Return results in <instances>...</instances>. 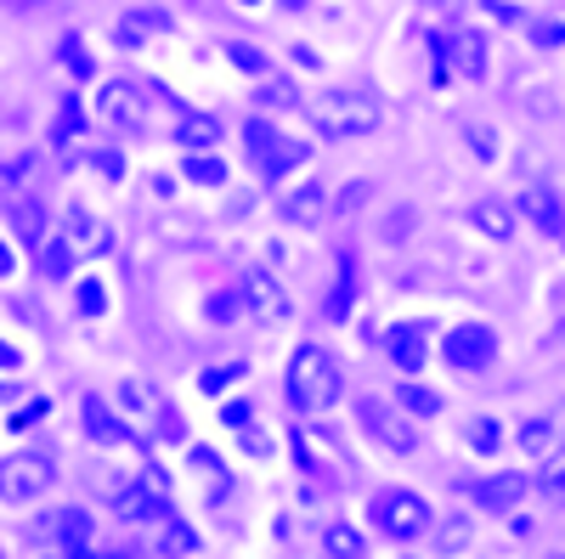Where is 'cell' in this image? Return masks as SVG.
I'll list each match as a JSON object with an SVG mask.
<instances>
[{"instance_id":"6da1fadb","label":"cell","mask_w":565,"mask_h":559,"mask_svg":"<svg viewBox=\"0 0 565 559\" xmlns=\"http://www.w3.org/2000/svg\"><path fill=\"white\" fill-rule=\"evenodd\" d=\"M282 390H289V407H295V412H328V407L340 401V390H345V373H340V362L328 356L317 340H306V345H295V356H289Z\"/></svg>"},{"instance_id":"7a4b0ae2","label":"cell","mask_w":565,"mask_h":559,"mask_svg":"<svg viewBox=\"0 0 565 559\" xmlns=\"http://www.w3.org/2000/svg\"><path fill=\"white\" fill-rule=\"evenodd\" d=\"M306 119L317 136H334V142H356V136L380 130V103L362 97V90H322L317 103H306Z\"/></svg>"},{"instance_id":"3957f363","label":"cell","mask_w":565,"mask_h":559,"mask_svg":"<svg viewBox=\"0 0 565 559\" xmlns=\"http://www.w3.org/2000/svg\"><path fill=\"white\" fill-rule=\"evenodd\" d=\"M367 520L391 542H418V537H430V526H436L430 497H418L413 486H391L380 497H367Z\"/></svg>"},{"instance_id":"277c9868","label":"cell","mask_w":565,"mask_h":559,"mask_svg":"<svg viewBox=\"0 0 565 559\" xmlns=\"http://www.w3.org/2000/svg\"><path fill=\"white\" fill-rule=\"evenodd\" d=\"M356 424H362V436L380 447V452H391V458H418L424 452V436H418V418H407L402 407H391V401H380V396H356Z\"/></svg>"},{"instance_id":"5b68a950","label":"cell","mask_w":565,"mask_h":559,"mask_svg":"<svg viewBox=\"0 0 565 559\" xmlns=\"http://www.w3.org/2000/svg\"><path fill=\"white\" fill-rule=\"evenodd\" d=\"M57 486V463L45 452H12L0 458V503H34Z\"/></svg>"},{"instance_id":"8992f818","label":"cell","mask_w":565,"mask_h":559,"mask_svg":"<svg viewBox=\"0 0 565 559\" xmlns=\"http://www.w3.org/2000/svg\"><path fill=\"white\" fill-rule=\"evenodd\" d=\"M97 119L114 125V130H125V136H141V130L153 125L148 90L130 85V79H103V90H97Z\"/></svg>"},{"instance_id":"52a82bcc","label":"cell","mask_w":565,"mask_h":559,"mask_svg":"<svg viewBox=\"0 0 565 559\" xmlns=\"http://www.w3.org/2000/svg\"><path fill=\"white\" fill-rule=\"evenodd\" d=\"M441 362L458 373H487L498 362V334L487 322H458V329L441 334Z\"/></svg>"},{"instance_id":"ba28073f","label":"cell","mask_w":565,"mask_h":559,"mask_svg":"<svg viewBox=\"0 0 565 559\" xmlns=\"http://www.w3.org/2000/svg\"><path fill=\"white\" fill-rule=\"evenodd\" d=\"M108 508L119 520H170V492H164V475L159 470H141L130 486H119L108 497Z\"/></svg>"},{"instance_id":"9c48e42d","label":"cell","mask_w":565,"mask_h":559,"mask_svg":"<svg viewBox=\"0 0 565 559\" xmlns=\"http://www.w3.org/2000/svg\"><path fill=\"white\" fill-rule=\"evenodd\" d=\"M238 294H244V311L260 316V322H289V316H295L289 289H282L266 266H249V271L238 277Z\"/></svg>"},{"instance_id":"30bf717a","label":"cell","mask_w":565,"mask_h":559,"mask_svg":"<svg viewBox=\"0 0 565 559\" xmlns=\"http://www.w3.org/2000/svg\"><path fill=\"white\" fill-rule=\"evenodd\" d=\"M526 492H532V475H526V470L481 475V481L463 486V497H476V508H487V515H514V508L526 503Z\"/></svg>"},{"instance_id":"8fae6325","label":"cell","mask_w":565,"mask_h":559,"mask_svg":"<svg viewBox=\"0 0 565 559\" xmlns=\"http://www.w3.org/2000/svg\"><path fill=\"white\" fill-rule=\"evenodd\" d=\"M436 57H447L463 79H481L487 74V34L481 29H447L436 40Z\"/></svg>"},{"instance_id":"7c38bea8","label":"cell","mask_w":565,"mask_h":559,"mask_svg":"<svg viewBox=\"0 0 565 559\" xmlns=\"http://www.w3.org/2000/svg\"><path fill=\"white\" fill-rule=\"evenodd\" d=\"M430 340H436V329H430V322H396V329L385 334V356L402 367V373H418L424 362H430Z\"/></svg>"},{"instance_id":"4fadbf2b","label":"cell","mask_w":565,"mask_h":559,"mask_svg":"<svg viewBox=\"0 0 565 559\" xmlns=\"http://www.w3.org/2000/svg\"><path fill=\"white\" fill-rule=\"evenodd\" d=\"M277 215L289 221V226H317V221L328 215V181H317V175L295 181L289 193L277 198Z\"/></svg>"},{"instance_id":"5bb4252c","label":"cell","mask_w":565,"mask_h":559,"mask_svg":"<svg viewBox=\"0 0 565 559\" xmlns=\"http://www.w3.org/2000/svg\"><path fill=\"white\" fill-rule=\"evenodd\" d=\"M514 215H526L543 238H565V204H559V193L554 186H543V181H532L526 193H521V209Z\"/></svg>"},{"instance_id":"9a60e30c","label":"cell","mask_w":565,"mask_h":559,"mask_svg":"<svg viewBox=\"0 0 565 559\" xmlns=\"http://www.w3.org/2000/svg\"><path fill=\"white\" fill-rule=\"evenodd\" d=\"M57 232H63V238H68V244H74L79 255H103V249L114 244V238H108V226H103L97 215H90L85 204H68V209H63V226H57Z\"/></svg>"},{"instance_id":"2e32d148","label":"cell","mask_w":565,"mask_h":559,"mask_svg":"<svg viewBox=\"0 0 565 559\" xmlns=\"http://www.w3.org/2000/svg\"><path fill=\"white\" fill-rule=\"evenodd\" d=\"M79 424H85V436H90V441H103V447H130V441H136V436L119 424V412H114L103 396H85V401H79Z\"/></svg>"},{"instance_id":"e0dca14e","label":"cell","mask_w":565,"mask_h":559,"mask_svg":"<svg viewBox=\"0 0 565 559\" xmlns=\"http://www.w3.org/2000/svg\"><path fill=\"white\" fill-rule=\"evenodd\" d=\"M7 221H12V238L18 244H29V249L45 244V204L40 198H29V193L7 198Z\"/></svg>"},{"instance_id":"ac0fdd59","label":"cell","mask_w":565,"mask_h":559,"mask_svg":"<svg viewBox=\"0 0 565 559\" xmlns=\"http://www.w3.org/2000/svg\"><path fill=\"white\" fill-rule=\"evenodd\" d=\"M514 221H521V215H514L509 204H498V198H476V204H469V226H476L481 238H492V244L514 238Z\"/></svg>"},{"instance_id":"d6986e66","label":"cell","mask_w":565,"mask_h":559,"mask_svg":"<svg viewBox=\"0 0 565 559\" xmlns=\"http://www.w3.org/2000/svg\"><path fill=\"white\" fill-rule=\"evenodd\" d=\"M396 407L407 412V418H418V424H430V418H441V390H430V385H418V379H402L396 385Z\"/></svg>"},{"instance_id":"ffe728a7","label":"cell","mask_w":565,"mask_h":559,"mask_svg":"<svg viewBox=\"0 0 565 559\" xmlns=\"http://www.w3.org/2000/svg\"><path fill=\"white\" fill-rule=\"evenodd\" d=\"M514 441H521L526 458H548V452L559 447V424H554V418H543V412H532V418H521Z\"/></svg>"},{"instance_id":"44dd1931","label":"cell","mask_w":565,"mask_h":559,"mask_svg":"<svg viewBox=\"0 0 565 559\" xmlns=\"http://www.w3.org/2000/svg\"><path fill=\"white\" fill-rule=\"evenodd\" d=\"M469 542H476V526H469V515H447V520L430 526V548H436L441 559H458Z\"/></svg>"},{"instance_id":"7402d4cb","label":"cell","mask_w":565,"mask_h":559,"mask_svg":"<svg viewBox=\"0 0 565 559\" xmlns=\"http://www.w3.org/2000/svg\"><path fill=\"white\" fill-rule=\"evenodd\" d=\"M463 447L476 452V458H492L503 447V424L492 412H476V418H463Z\"/></svg>"},{"instance_id":"603a6c76","label":"cell","mask_w":565,"mask_h":559,"mask_svg":"<svg viewBox=\"0 0 565 559\" xmlns=\"http://www.w3.org/2000/svg\"><path fill=\"white\" fill-rule=\"evenodd\" d=\"M175 142H181L186 153H210V148L221 142V125L204 119V114H186V119L175 125Z\"/></svg>"},{"instance_id":"cb8c5ba5","label":"cell","mask_w":565,"mask_h":559,"mask_svg":"<svg viewBox=\"0 0 565 559\" xmlns=\"http://www.w3.org/2000/svg\"><path fill=\"white\" fill-rule=\"evenodd\" d=\"M52 537H57V548H85L90 542V515H85V508H57V515H52Z\"/></svg>"},{"instance_id":"d4e9b609","label":"cell","mask_w":565,"mask_h":559,"mask_svg":"<svg viewBox=\"0 0 565 559\" xmlns=\"http://www.w3.org/2000/svg\"><path fill=\"white\" fill-rule=\"evenodd\" d=\"M322 553H328V559H367V542H362V531H356V526L334 520V526L322 531Z\"/></svg>"},{"instance_id":"484cf974","label":"cell","mask_w":565,"mask_h":559,"mask_svg":"<svg viewBox=\"0 0 565 559\" xmlns=\"http://www.w3.org/2000/svg\"><path fill=\"white\" fill-rule=\"evenodd\" d=\"M306 153H311L306 142H282V136H277V148L260 159V175H266V181H282L289 170H300V164H306Z\"/></svg>"},{"instance_id":"4316f807","label":"cell","mask_w":565,"mask_h":559,"mask_svg":"<svg viewBox=\"0 0 565 559\" xmlns=\"http://www.w3.org/2000/svg\"><path fill=\"white\" fill-rule=\"evenodd\" d=\"M74 260H79V249H74L68 238H63V232H57V238H45V244H40V271L52 277V283H57V277H68V271H74Z\"/></svg>"},{"instance_id":"83f0119b","label":"cell","mask_w":565,"mask_h":559,"mask_svg":"<svg viewBox=\"0 0 565 559\" xmlns=\"http://www.w3.org/2000/svg\"><path fill=\"white\" fill-rule=\"evenodd\" d=\"M159 553H164V559H186V553H199V531L186 526V520H164Z\"/></svg>"},{"instance_id":"f1b7e54d","label":"cell","mask_w":565,"mask_h":559,"mask_svg":"<svg viewBox=\"0 0 565 559\" xmlns=\"http://www.w3.org/2000/svg\"><path fill=\"white\" fill-rule=\"evenodd\" d=\"M57 57H63V68H68L74 79H90V74H97V63H90V52H85V40H79V34H63Z\"/></svg>"},{"instance_id":"f546056e","label":"cell","mask_w":565,"mask_h":559,"mask_svg":"<svg viewBox=\"0 0 565 559\" xmlns=\"http://www.w3.org/2000/svg\"><path fill=\"white\" fill-rule=\"evenodd\" d=\"M226 63H232V68H244V74H260V79L271 74V57L255 52L249 40H232V45H226Z\"/></svg>"},{"instance_id":"4dcf8cb0","label":"cell","mask_w":565,"mask_h":559,"mask_svg":"<svg viewBox=\"0 0 565 559\" xmlns=\"http://www.w3.org/2000/svg\"><path fill=\"white\" fill-rule=\"evenodd\" d=\"M181 175H186V181H199V186H221V181H226V164L210 159V153H186Z\"/></svg>"},{"instance_id":"1f68e13d","label":"cell","mask_w":565,"mask_h":559,"mask_svg":"<svg viewBox=\"0 0 565 559\" xmlns=\"http://www.w3.org/2000/svg\"><path fill=\"white\" fill-rule=\"evenodd\" d=\"M367 193H373V181H362V175H356V181H345V186H340V198H328V215H340V221H345V215H356V209L367 204Z\"/></svg>"},{"instance_id":"d6a6232c","label":"cell","mask_w":565,"mask_h":559,"mask_svg":"<svg viewBox=\"0 0 565 559\" xmlns=\"http://www.w3.org/2000/svg\"><path fill=\"white\" fill-rule=\"evenodd\" d=\"M532 486H543L548 497H565V447H554V452L543 458V470L532 475Z\"/></svg>"},{"instance_id":"836d02e7","label":"cell","mask_w":565,"mask_h":559,"mask_svg":"<svg viewBox=\"0 0 565 559\" xmlns=\"http://www.w3.org/2000/svg\"><path fill=\"white\" fill-rule=\"evenodd\" d=\"M238 311H244V294H238V289H221V294H210V300H204V316L215 322V329L238 322Z\"/></svg>"},{"instance_id":"e575fe53","label":"cell","mask_w":565,"mask_h":559,"mask_svg":"<svg viewBox=\"0 0 565 559\" xmlns=\"http://www.w3.org/2000/svg\"><path fill=\"white\" fill-rule=\"evenodd\" d=\"M526 40L537 52H554V45H565V18H526Z\"/></svg>"},{"instance_id":"d590c367","label":"cell","mask_w":565,"mask_h":559,"mask_svg":"<svg viewBox=\"0 0 565 559\" xmlns=\"http://www.w3.org/2000/svg\"><path fill=\"white\" fill-rule=\"evenodd\" d=\"M244 373H249V362H221V367H210V373H204V379H199V390H210V396H221L226 385H238V379H244Z\"/></svg>"},{"instance_id":"8d00e7d4","label":"cell","mask_w":565,"mask_h":559,"mask_svg":"<svg viewBox=\"0 0 565 559\" xmlns=\"http://www.w3.org/2000/svg\"><path fill=\"white\" fill-rule=\"evenodd\" d=\"M413 221H418V209H413V204L391 209V215H385V226H380V244H407V232H413Z\"/></svg>"},{"instance_id":"74e56055","label":"cell","mask_w":565,"mask_h":559,"mask_svg":"<svg viewBox=\"0 0 565 559\" xmlns=\"http://www.w3.org/2000/svg\"><path fill=\"white\" fill-rule=\"evenodd\" d=\"M244 148H249V153H255V164H260V159L277 148V130H271L266 119H249V125H244Z\"/></svg>"},{"instance_id":"f35d334b","label":"cell","mask_w":565,"mask_h":559,"mask_svg":"<svg viewBox=\"0 0 565 559\" xmlns=\"http://www.w3.org/2000/svg\"><path fill=\"white\" fill-rule=\"evenodd\" d=\"M255 103H260V108H295V85H289V79H260Z\"/></svg>"},{"instance_id":"ab89813d","label":"cell","mask_w":565,"mask_h":559,"mask_svg":"<svg viewBox=\"0 0 565 559\" xmlns=\"http://www.w3.org/2000/svg\"><path fill=\"white\" fill-rule=\"evenodd\" d=\"M108 311V289L97 283V277H85L79 283V316H103Z\"/></svg>"},{"instance_id":"60d3db41","label":"cell","mask_w":565,"mask_h":559,"mask_svg":"<svg viewBox=\"0 0 565 559\" xmlns=\"http://www.w3.org/2000/svg\"><path fill=\"white\" fill-rule=\"evenodd\" d=\"M463 136H469V148H476V159H481V164H492V159H498L492 125H481V119H476V125H463Z\"/></svg>"},{"instance_id":"b9f144b4","label":"cell","mask_w":565,"mask_h":559,"mask_svg":"<svg viewBox=\"0 0 565 559\" xmlns=\"http://www.w3.org/2000/svg\"><path fill=\"white\" fill-rule=\"evenodd\" d=\"M221 424H226V430H249V424H255V401H238V396L221 401Z\"/></svg>"},{"instance_id":"7bdbcfd3","label":"cell","mask_w":565,"mask_h":559,"mask_svg":"<svg viewBox=\"0 0 565 559\" xmlns=\"http://www.w3.org/2000/svg\"><path fill=\"white\" fill-rule=\"evenodd\" d=\"M90 164H97L108 181H119V175H125V159H119L114 148H97V153H90Z\"/></svg>"},{"instance_id":"ee69618b","label":"cell","mask_w":565,"mask_h":559,"mask_svg":"<svg viewBox=\"0 0 565 559\" xmlns=\"http://www.w3.org/2000/svg\"><path fill=\"white\" fill-rule=\"evenodd\" d=\"M238 436H244V452H249V458H271V436H266V430L249 424V430H238Z\"/></svg>"},{"instance_id":"f6af8a7d","label":"cell","mask_w":565,"mask_h":559,"mask_svg":"<svg viewBox=\"0 0 565 559\" xmlns=\"http://www.w3.org/2000/svg\"><path fill=\"white\" fill-rule=\"evenodd\" d=\"M119 401H130V412H148V401H153V396L141 390L136 379H125V385H119Z\"/></svg>"},{"instance_id":"bcb514c9","label":"cell","mask_w":565,"mask_h":559,"mask_svg":"<svg viewBox=\"0 0 565 559\" xmlns=\"http://www.w3.org/2000/svg\"><path fill=\"white\" fill-rule=\"evenodd\" d=\"M487 12H492L498 23H526V12L514 7V0H487Z\"/></svg>"},{"instance_id":"7dc6e473","label":"cell","mask_w":565,"mask_h":559,"mask_svg":"<svg viewBox=\"0 0 565 559\" xmlns=\"http://www.w3.org/2000/svg\"><path fill=\"white\" fill-rule=\"evenodd\" d=\"M68 559H130V553H114V548H97V542H85V548H74Z\"/></svg>"},{"instance_id":"c3c4849f","label":"cell","mask_w":565,"mask_h":559,"mask_svg":"<svg viewBox=\"0 0 565 559\" xmlns=\"http://www.w3.org/2000/svg\"><path fill=\"white\" fill-rule=\"evenodd\" d=\"M12 271H18V249L0 238V277H12Z\"/></svg>"},{"instance_id":"681fc988","label":"cell","mask_w":565,"mask_h":559,"mask_svg":"<svg viewBox=\"0 0 565 559\" xmlns=\"http://www.w3.org/2000/svg\"><path fill=\"white\" fill-rule=\"evenodd\" d=\"M18 362H23V356H18L12 345H0V367H7V373H18Z\"/></svg>"},{"instance_id":"f907efd6","label":"cell","mask_w":565,"mask_h":559,"mask_svg":"<svg viewBox=\"0 0 565 559\" xmlns=\"http://www.w3.org/2000/svg\"><path fill=\"white\" fill-rule=\"evenodd\" d=\"M548 345H554V351H565V316L554 322V334H548Z\"/></svg>"},{"instance_id":"816d5d0a","label":"cell","mask_w":565,"mask_h":559,"mask_svg":"<svg viewBox=\"0 0 565 559\" xmlns=\"http://www.w3.org/2000/svg\"><path fill=\"white\" fill-rule=\"evenodd\" d=\"M277 7H289V12H306V7H311V0H277Z\"/></svg>"},{"instance_id":"f5cc1de1","label":"cell","mask_w":565,"mask_h":559,"mask_svg":"<svg viewBox=\"0 0 565 559\" xmlns=\"http://www.w3.org/2000/svg\"><path fill=\"white\" fill-rule=\"evenodd\" d=\"M34 559H68V548H57V553H34Z\"/></svg>"},{"instance_id":"db71d44e","label":"cell","mask_w":565,"mask_h":559,"mask_svg":"<svg viewBox=\"0 0 565 559\" xmlns=\"http://www.w3.org/2000/svg\"><path fill=\"white\" fill-rule=\"evenodd\" d=\"M18 7H45V0H18Z\"/></svg>"},{"instance_id":"11a10c76","label":"cell","mask_w":565,"mask_h":559,"mask_svg":"<svg viewBox=\"0 0 565 559\" xmlns=\"http://www.w3.org/2000/svg\"><path fill=\"white\" fill-rule=\"evenodd\" d=\"M548 559H565V553H548Z\"/></svg>"},{"instance_id":"9f6ffc18","label":"cell","mask_w":565,"mask_h":559,"mask_svg":"<svg viewBox=\"0 0 565 559\" xmlns=\"http://www.w3.org/2000/svg\"><path fill=\"white\" fill-rule=\"evenodd\" d=\"M244 7H255V0H244Z\"/></svg>"},{"instance_id":"6f0895ef","label":"cell","mask_w":565,"mask_h":559,"mask_svg":"<svg viewBox=\"0 0 565 559\" xmlns=\"http://www.w3.org/2000/svg\"><path fill=\"white\" fill-rule=\"evenodd\" d=\"M0 559H7V548H0Z\"/></svg>"},{"instance_id":"680465c9","label":"cell","mask_w":565,"mask_h":559,"mask_svg":"<svg viewBox=\"0 0 565 559\" xmlns=\"http://www.w3.org/2000/svg\"><path fill=\"white\" fill-rule=\"evenodd\" d=\"M559 244H565V238H559Z\"/></svg>"}]
</instances>
